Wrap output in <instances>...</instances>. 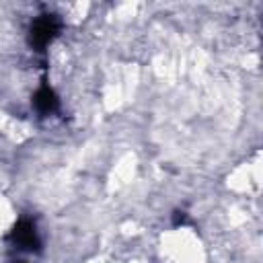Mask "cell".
Segmentation results:
<instances>
[{
  "instance_id": "obj_4",
  "label": "cell",
  "mask_w": 263,
  "mask_h": 263,
  "mask_svg": "<svg viewBox=\"0 0 263 263\" xmlns=\"http://www.w3.org/2000/svg\"><path fill=\"white\" fill-rule=\"evenodd\" d=\"M175 224H185V214L183 212H175Z\"/></svg>"
},
{
  "instance_id": "obj_1",
  "label": "cell",
  "mask_w": 263,
  "mask_h": 263,
  "mask_svg": "<svg viewBox=\"0 0 263 263\" xmlns=\"http://www.w3.org/2000/svg\"><path fill=\"white\" fill-rule=\"evenodd\" d=\"M60 33V21L55 14H41L33 21L29 29V45L37 51H43Z\"/></svg>"
},
{
  "instance_id": "obj_3",
  "label": "cell",
  "mask_w": 263,
  "mask_h": 263,
  "mask_svg": "<svg viewBox=\"0 0 263 263\" xmlns=\"http://www.w3.org/2000/svg\"><path fill=\"white\" fill-rule=\"evenodd\" d=\"M33 105H35V109H37L41 115H51V113L60 107V99H58V95L53 92L51 86L43 84V86L37 88V92H35V97H33Z\"/></svg>"
},
{
  "instance_id": "obj_2",
  "label": "cell",
  "mask_w": 263,
  "mask_h": 263,
  "mask_svg": "<svg viewBox=\"0 0 263 263\" xmlns=\"http://www.w3.org/2000/svg\"><path fill=\"white\" fill-rule=\"evenodd\" d=\"M8 238H10V242H12L16 249H21V251H31V253H33V251H37V249L41 247L39 232H37V228H35V224H33L31 220H21V222H16L14 228L10 230Z\"/></svg>"
}]
</instances>
